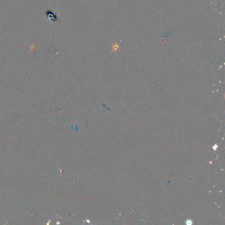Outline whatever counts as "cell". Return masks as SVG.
Returning a JSON list of instances; mask_svg holds the SVG:
<instances>
[{"label": "cell", "instance_id": "cell-1", "mask_svg": "<svg viewBox=\"0 0 225 225\" xmlns=\"http://www.w3.org/2000/svg\"><path fill=\"white\" fill-rule=\"evenodd\" d=\"M47 14H48V18H49L50 19H51L52 21H55V19H54V17H56V15L52 13V12L50 11H47Z\"/></svg>", "mask_w": 225, "mask_h": 225}]
</instances>
